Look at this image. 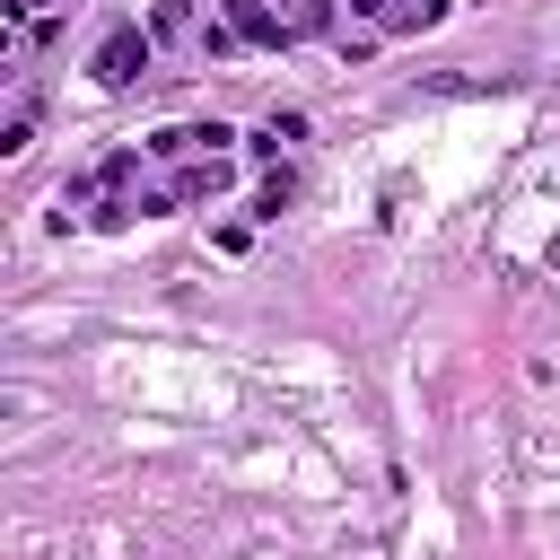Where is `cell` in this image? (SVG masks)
Segmentation results:
<instances>
[{"instance_id":"cell-1","label":"cell","mask_w":560,"mask_h":560,"mask_svg":"<svg viewBox=\"0 0 560 560\" xmlns=\"http://www.w3.org/2000/svg\"><path fill=\"white\" fill-rule=\"evenodd\" d=\"M149 52H158V35H149V26H114V35L96 44V61H88V70H96V88H131V79L149 70Z\"/></svg>"},{"instance_id":"cell-2","label":"cell","mask_w":560,"mask_h":560,"mask_svg":"<svg viewBox=\"0 0 560 560\" xmlns=\"http://www.w3.org/2000/svg\"><path fill=\"white\" fill-rule=\"evenodd\" d=\"M228 26H236V44H289L280 0H228Z\"/></svg>"},{"instance_id":"cell-3","label":"cell","mask_w":560,"mask_h":560,"mask_svg":"<svg viewBox=\"0 0 560 560\" xmlns=\"http://www.w3.org/2000/svg\"><path fill=\"white\" fill-rule=\"evenodd\" d=\"M219 184H228V166H219V158H192V166H184V175H175L166 192H175V201H210Z\"/></svg>"},{"instance_id":"cell-4","label":"cell","mask_w":560,"mask_h":560,"mask_svg":"<svg viewBox=\"0 0 560 560\" xmlns=\"http://www.w3.org/2000/svg\"><path fill=\"white\" fill-rule=\"evenodd\" d=\"M149 35H158V44H175V35H201L192 0H149Z\"/></svg>"},{"instance_id":"cell-5","label":"cell","mask_w":560,"mask_h":560,"mask_svg":"<svg viewBox=\"0 0 560 560\" xmlns=\"http://www.w3.org/2000/svg\"><path fill=\"white\" fill-rule=\"evenodd\" d=\"M438 18H446V0H385V35H420Z\"/></svg>"},{"instance_id":"cell-6","label":"cell","mask_w":560,"mask_h":560,"mask_svg":"<svg viewBox=\"0 0 560 560\" xmlns=\"http://www.w3.org/2000/svg\"><path fill=\"white\" fill-rule=\"evenodd\" d=\"M289 201H298V175H289V166H271V175L254 184V219H280Z\"/></svg>"},{"instance_id":"cell-7","label":"cell","mask_w":560,"mask_h":560,"mask_svg":"<svg viewBox=\"0 0 560 560\" xmlns=\"http://www.w3.org/2000/svg\"><path fill=\"white\" fill-rule=\"evenodd\" d=\"M280 18H289V35H324L332 26V0H280Z\"/></svg>"},{"instance_id":"cell-8","label":"cell","mask_w":560,"mask_h":560,"mask_svg":"<svg viewBox=\"0 0 560 560\" xmlns=\"http://www.w3.org/2000/svg\"><path fill=\"white\" fill-rule=\"evenodd\" d=\"M140 149H149V158H184V149H192V122H166V131H149Z\"/></svg>"},{"instance_id":"cell-9","label":"cell","mask_w":560,"mask_h":560,"mask_svg":"<svg viewBox=\"0 0 560 560\" xmlns=\"http://www.w3.org/2000/svg\"><path fill=\"white\" fill-rule=\"evenodd\" d=\"M26 140H35V105H18V114H9V131H0V158H18Z\"/></svg>"},{"instance_id":"cell-10","label":"cell","mask_w":560,"mask_h":560,"mask_svg":"<svg viewBox=\"0 0 560 560\" xmlns=\"http://www.w3.org/2000/svg\"><path fill=\"white\" fill-rule=\"evenodd\" d=\"M131 175H140V158H131V149H114V158L96 166V184H131Z\"/></svg>"},{"instance_id":"cell-11","label":"cell","mask_w":560,"mask_h":560,"mask_svg":"<svg viewBox=\"0 0 560 560\" xmlns=\"http://www.w3.org/2000/svg\"><path fill=\"white\" fill-rule=\"evenodd\" d=\"M350 9H359V18H376V26H385V0H350Z\"/></svg>"},{"instance_id":"cell-12","label":"cell","mask_w":560,"mask_h":560,"mask_svg":"<svg viewBox=\"0 0 560 560\" xmlns=\"http://www.w3.org/2000/svg\"><path fill=\"white\" fill-rule=\"evenodd\" d=\"M26 9H52V0H9V18H26Z\"/></svg>"}]
</instances>
